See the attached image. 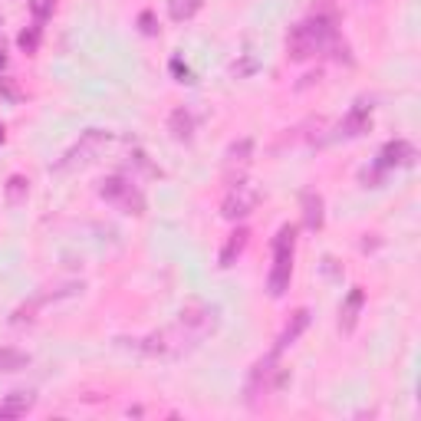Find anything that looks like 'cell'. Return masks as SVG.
Masks as SVG:
<instances>
[{
    "instance_id": "6da1fadb",
    "label": "cell",
    "mask_w": 421,
    "mask_h": 421,
    "mask_svg": "<svg viewBox=\"0 0 421 421\" xmlns=\"http://www.w3.org/2000/svg\"><path fill=\"white\" fill-rule=\"evenodd\" d=\"M217 322H221L217 306H210V303H188L172 326H165V329L145 336V339H135L132 346L138 352L151 356V359H181V356H188L191 349H198L217 329Z\"/></svg>"
},
{
    "instance_id": "7a4b0ae2",
    "label": "cell",
    "mask_w": 421,
    "mask_h": 421,
    "mask_svg": "<svg viewBox=\"0 0 421 421\" xmlns=\"http://www.w3.org/2000/svg\"><path fill=\"white\" fill-rule=\"evenodd\" d=\"M336 26H339V20H322L316 13H310L306 20H299V24L290 30V37H286V53H290V60L303 63V60H310V56H316V53H326L329 47H336V43H339Z\"/></svg>"
},
{
    "instance_id": "3957f363",
    "label": "cell",
    "mask_w": 421,
    "mask_h": 421,
    "mask_svg": "<svg viewBox=\"0 0 421 421\" xmlns=\"http://www.w3.org/2000/svg\"><path fill=\"white\" fill-rule=\"evenodd\" d=\"M293 247H297V227L283 224L276 237H273V270L267 276V290L270 297H283L290 276H293Z\"/></svg>"
},
{
    "instance_id": "277c9868",
    "label": "cell",
    "mask_w": 421,
    "mask_h": 421,
    "mask_svg": "<svg viewBox=\"0 0 421 421\" xmlns=\"http://www.w3.org/2000/svg\"><path fill=\"white\" fill-rule=\"evenodd\" d=\"M280 385V352L273 349V352H267L263 359L254 362V369H250L247 375V405L250 408H261L263 402L273 395V388Z\"/></svg>"
},
{
    "instance_id": "5b68a950",
    "label": "cell",
    "mask_w": 421,
    "mask_h": 421,
    "mask_svg": "<svg viewBox=\"0 0 421 421\" xmlns=\"http://www.w3.org/2000/svg\"><path fill=\"white\" fill-rule=\"evenodd\" d=\"M99 198L115 204L119 210L125 214H135L142 217L145 214V195L138 191V185L132 178H122V174H109V178H102L99 181Z\"/></svg>"
},
{
    "instance_id": "8992f818",
    "label": "cell",
    "mask_w": 421,
    "mask_h": 421,
    "mask_svg": "<svg viewBox=\"0 0 421 421\" xmlns=\"http://www.w3.org/2000/svg\"><path fill=\"white\" fill-rule=\"evenodd\" d=\"M106 145H109V132H102V129H89V132L79 135V142H76L73 149L56 161V172H73V168H83V165H89V161L96 158Z\"/></svg>"
},
{
    "instance_id": "52a82bcc",
    "label": "cell",
    "mask_w": 421,
    "mask_h": 421,
    "mask_svg": "<svg viewBox=\"0 0 421 421\" xmlns=\"http://www.w3.org/2000/svg\"><path fill=\"white\" fill-rule=\"evenodd\" d=\"M257 201H261V191H257V188L247 185V181H234V185L227 188L224 201H221V214L227 217V221L247 217V214H254Z\"/></svg>"
},
{
    "instance_id": "ba28073f",
    "label": "cell",
    "mask_w": 421,
    "mask_h": 421,
    "mask_svg": "<svg viewBox=\"0 0 421 421\" xmlns=\"http://www.w3.org/2000/svg\"><path fill=\"white\" fill-rule=\"evenodd\" d=\"M415 158H418V151H415V145L411 142H405V138H392V142H385L382 151H379V168H408V165H415Z\"/></svg>"
},
{
    "instance_id": "9c48e42d",
    "label": "cell",
    "mask_w": 421,
    "mask_h": 421,
    "mask_svg": "<svg viewBox=\"0 0 421 421\" xmlns=\"http://www.w3.org/2000/svg\"><path fill=\"white\" fill-rule=\"evenodd\" d=\"M362 306H365V290H362V286H352L349 297L342 299V310H339V329H342V333H352V329H356Z\"/></svg>"
},
{
    "instance_id": "30bf717a",
    "label": "cell",
    "mask_w": 421,
    "mask_h": 421,
    "mask_svg": "<svg viewBox=\"0 0 421 421\" xmlns=\"http://www.w3.org/2000/svg\"><path fill=\"white\" fill-rule=\"evenodd\" d=\"M372 129V106H365V102H356L352 106V112L346 115V122L339 125V132L349 138H356V135H365Z\"/></svg>"
},
{
    "instance_id": "8fae6325",
    "label": "cell",
    "mask_w": 421,
    "mask_h": 421,
    "mask_svg": "<svg viewBox=\"0 0 421 421\" xmlns=\"http://www.w3.org/2000/svg\"><path fill=\"white\" fill-rule=\"evenodd\" d=\"M33 405H37V395L33 392H24V388L20 392H10V395L0 402V418H24Z\"/></svg>"
},
{
    "instance_id": "7c38bea8",
    "label": "cell",
    "mask_w": 421,
    "mask_h": 421,
    "mask_svg": "<svg viewBox=\"0 0 421 421\" xmlns=\"http://www.w3.org/2000/svg\"><path fill=\"white\" fill-rule=\"evenodd\" d=\"M310 326V310L303 306V310H297L293 316H290V322L283 326V333H280V339H276V352H283L286 346H293L299 336H303V329Z\"/></svg>"
},
{
    "instance_id": "4fadbf2b",
    "label": "cell",
    "mask_w": 421,
    "mask_h": 421,
    "mask_svg": "<svg viewBox=\"0 0 421 421\" xmlns=\"http://www.w3.org/2000/svg\"><path fill=\"white\" fill-rule=\"evenodd\" d=\"M247 240H250V231H247V227H237L234 234L227 237V244H224V250H221V267H224V270L237 263V257L247 250Z\"/></svg>"
},
{
    "instance_id": "5bb4252c",
    "label": "cell",
    "mask_w": 421,
    "mask_h": 421,
    "mask_svg": "<svg viewBox=\"0 0 421 421\" xmlns=\"http://www.w3.org/2000/svg\"><path fill=\"white\" fill-rule=\"evenodd\" d=\"M303 224L310 231H320L322 227V198L316 191H303Z\"/></svg>"
},
{
    "instance_id": "9a60e30c",
    "label": "cell",
    "mask_w": 421,
    "mask_h": 421,
    "mask_svg": "<svg viewBox=\"0 0 421 421\" xmlns=\"http://www.w3.org/2000/svg\"><path fill=\"white\" fill-rule=\"evenodd\" d=\"M168 132H172L178 142H188L191 132H195V115H191L188 109H174L172 119H168Z\"/></svg>"
},
{
    "instance_id": "2e32d148",
    "label": "cell",
    "mask_w": 421,
    "mask_h": 421,
    "mask_svg": "<svg viewBox=\"0 0 421 421\" xmlns=\"http://www.w3.org/2000/svg\"><path fill=\"white\" fill-rule=\"evenodd\" d=\"M250 151H254V142H250V138H240V142H234V145L227 149V155H224L227 172H231V168H237V165L244 168V165L250 161Z\"/></svg>"
},
{
    "instance_id": "e0dca14e",
    "label": "cell",
    "mask_w": 421,
    "mask_h": 421,
    "mask_svg": "<svg viewBox=\"0 0 421 421\" xmlns=\"http://www.w3.org/2000/svg\"><path fill=\"white\" fill-rule=\"evenodd\" d=\"M30 365V356L20 349H0V372H20Z\"/></svg>"
},
{
    "instance_id": "ac0fdd59",
    "label": "cell",
    "mask_w": 421,
    "mask_h": 421,
    "mask_svg": "<svg viewBox=\"0 0 421 421\" xmlns=\"http://www.w3.org/2000/svg\"><path fill=\"white\" fill-rule=\"evenodd\" d=\"M201 7H204V0H172V7H168V10H172V20L181 24V20H191Z\"/></svg>"
},
{
    "instance_id": "d6986e66",
    "label": "cell",
    "mask_w": 421,
    "mask_h": 421,
    "mask_svg": "<svg viewBox=\"0 0 421 421\" xmlns=\"http://www.w3.org/2000/svg\"><path fill=\"white\" fill-rule=\"evenodd\" d=\"M26 191H30V181H26L24 174H10V181H7V201L10 204H20L26 198Z\"/></svg>"
},
{
    "instance_id": "ffe728a7",
    "label": "cell",
    "mask_w": 421,
    "mask_h": 421,
    "mask_svg": "<svg viewBox=\"0 0 421 421\" xmlns=\"http://www.w3.org/2000/svg\"><path fill=\"white\" fill-rule=\"evenodd\" d=\"M40 37H43V30H40V24H33V26H26L24 33L17 37V43H20V50H24V53H37L40 50Z\"/></svg>"
},
{
    "instance_id": "44dd1931",
    "label": "cell",
    "mask_w": 421,
    "mask_h": 421,
    "mask_svg": "<svg viewBox=\"0 0 421 421\" xmlns=\"http://www.w3.org/2000/svg\"><path fill=\"white\" fill-rule=\"evenodd\" d=\"M53 7H56V0H30V13L37 17V24H40V20H47V17H50Z\"/></svg>"
},
{
    "instance_id": "7402d4cb",
    "label": "cell",
    "mask_w": 421,
    "mask_h": 421,
    "mask_svg": "<svg viewBox=\"0 0 421 421\" xmlns=\"http://www.w3.org/2000/svg\"><path fill=\"white\" fill-rule=\"evenodd\" d=\"M138 26H142V33H145V37H155V33H158V20H155V13H151V10L138 13Z\"/></svg>"
},
{
    "instance_id": "603a6c76",
    "label": "cell",
    "mask_w": 421,
    "mask_h": 421,
    "mask_svg": "<svg viewBox=\"0 0 421 421\" xmlns=\"http://www.w3.org/2000/svg\"><path fill=\"white\" fill-rule=\"evenodd\" d=\"M0 96H7V99H20V89H17V83L13 79H0Z\"/></svg>"
},
{
    "instance_id": "cb8c5ba5",
    "label": "cell",
    "mask_w": 421,
    "mask_h": 421,
    "mask_svg": "<svg viewBox=\"0 0 421 421\" xmlns=\"http://www.w3.org/2000/svg\"><path fill=\"white\" fill-rule=\"evenodd\" d=\"M172 69L174 76H181V83H191V73H188V66H181V60H172Z\"/></svg>"
},
{
    "instance_id": "d4e9b609",
    "label": "cell",
    "mask_w": 421,
    "mask_h": 421,
    "mask_svg": "<svg viewBox=\"0 0 421 421\" xmlns=\"http://www.w3.org/2000/svg\"><path fill=\"white\" fill-rule=\"evenodd\" d=\"M3 66H7V53L0 50V69H3Z\"/></svg>"
},
{
    "instance_id": "484cf974",
    "label": "cell",
    "mask_w": 421,
    "mask_h": 421,
    "mask_svg": "<svg viewBox=\"0 0 421 421\" xmlns=\"http://www.w3.org/2000/svg\"><path fill=\"white\" fill-rule=\"evenodd\" d=\"M0 142H3V125H0Z\"/></svg>"
}]
</instances>
